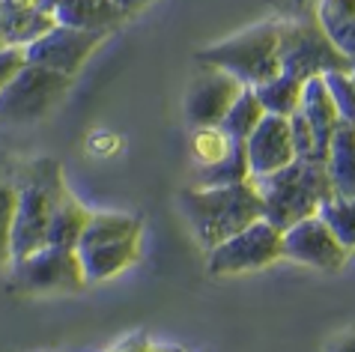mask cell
<instances>
[{"mask_svg":"<svg viewBox=\"0 0 355 352\" xmlns=\"http://www.w3.org/2000/svg\"><path fill=\"white\" fill-rule=\"evenodd\" d=\"M180 212L189 224L191 236L200 242L203 251L215 248L227 236L239 233L257 218H263V200L251 179L215 188H185L176 194Z\"/></svg>","mask_w":355,"mask_h":352,"instance_id":"1","label":"cell"},{"mask_svg":"<svg viewBox=\"0 0 355 352\" xmlns=\"http://www.w3.org/2000/svg\"><path fill=\"white\" fill-rule=\"evenodd\" d=\"M66 191L63 168L57 159H31L15 164V215H12V242L9 263L24 257L48 242L54 203Z\"/></svg>","mask_w":355,"mask_h":352,"instance_id":"2","label":"cell"},{"mask_svg":"<svg viewBox=\"0 0 355 352\" xmlns=\"http://www.w3.org/2000/svg\"><path fill=\"white\" fill-rule=\"evenodd\" d=\"M251 182L260 191L263 218L272 221L278 230L308 218V215H317L320 203L331 197L325 164L308 159H293L290 164L266 176H251Z\"/></svg>","mask_w":355,"mask_h":352,"instance_id":"3","label":"cell"},{"mask_svg":"<svg viewBox=\"0 0 355 352\" xmlns=\"http://www.w3.org/2000/svg\"><path fill=\"white\" fill-rule=\"evenodd\" d=\"M197 63L218 66L245 87H260L281 72L278 21H260L197 51Z\"/></svg>","mask_w":355,"mask_h":352,"instance_id":"4","label":"cell"},{"mask_svg":"<svg viewBox=\"0 0 355 352\" xmlns=\"http://www.w3.org/2000/svg\"><path fill=\"white\" fill-rule=\"evenodd\" d=\"M278 57L281 72H290L302 81L322 78L325 72L352 69L349 60L338 51V45L329 39L317 21V15L302 18H278Z\"/></svg>","mask_w":355,"mask_h":352,"instance_id":"5","label":"cell"},{"mask_svg":"<svg viewBox=\"0 0 355 352\" xmlns=\"http://www.w3.org/2000/svg\"><path fill=\"white\" fill-rule=\"evenodd\" d=\"M9 292L18 296H66L81 292L87 278L75 248L42 245L9 263Z\"/></svg>","mask_w":355,"mask_h":352,"instance_id":"6","label":"cell"},{"mask_svg":"<svg viewBox=\"0 0 355 352\" xmlns=\"http://www.w3.org/2000/svg\"><path fill=\"white\" fill-rule=\"evenodd\" d=\"M72 78L36 63H24L0 90V125L45 120L66 99Z\"/></svg>","mask_w":355,"mask_h":352,"instance_id":"7","label":"cell"},{"mask_svg":"<svg viewBox=\"0 0 355 352\" xmlns=\"http://www.w3.org/2000/svg\"><path fill=\"white\" fill-rule=\"evenodd\" d=\"M284 260L281 251V230L272 221L257 218L239 233L227 236L215 248L206 251V272L212 278H233L260 272L272 263Z\"/></svg>","mask_w":355,"mask_h":352,"instance_id":"8","label":"cell"},{"mask_svg":"<svg viewBox=\"0 0 355 352\" xmlns=\"http://www.w3.org/2000/svg\"><path fill=\"white\" fill-rule=\"evenodd\" d=\"M281 251H284V260H293L299 266H308L317 272H340L349 260V251L325 227L320 215H308V218L284 227Z\"/></svg>","mask_w":355,"mask_h":352,"instance_id":"9","label":"cell"},{"mask_svg":"<svg viewBox=\"0 0 355 352\" xmlns=\"http://www.w3.org/2000/svg\"><path fill=\"white\" fill-rule=\"evenodd\" d=\"M105 39H107V33L75 30V27L54 24L51 30H45L36 42L24 48V57H27V63H36V66H45V69L75 78Z\"/></svg>","mask_w":355,"mask_h":352,"instance_id":"10","label":"cell"},{"mask_svg":"<svg viewBox=\"0 0 355 352\" xmlns=\"http://www.w3.org/2000/svg\"><path fill=\"white\" fill-rule=\"evenodd\" d=\"M242 87L233 75H227L218 66L200 63L194 78L189 81V90L182 96V116L191 129L200 125H218L227 107L242 93Z\"/></svg>","mask_w":355,"mask_h":352,"instance_id":"11","label":"cell"},{"mask_svg":"<svg viewBox=\"0 0 355 352\" xmlns=\"http://www.w3.org/2000/svg\"><path fill=\"white\" fill-rule=\"evenodd\" d=\"M245 155H248L251 176H266L290 164L295 159V146L287 116L266 114L257 123V129L245 138Z\"/></svg>","mask_w":355,"mask_h":352,"instance_id":"12","label":"cell"},{"mask_svg":"<svg viewBox=\"0 0 355 352\" xmlns=\"http://www.w3.org/2000/svg\"><path fill=\"white\" fill-rule=\"evenodd\" d=\"M57 21L42 0H0V36L12 48H27Z\"/></svg>","mask_w":355,"mask_h":352,"instance_id":"13","label":"cell"},{"mask_svg":"<svg viewBox=\"0 0 355 352\" xmlns=\"http://www.w3.org/2000/svg\"><path fill=\"white\" fill-rule=\"evenodd\" d=\"M299 114L304 116V123L311 125L313 134V146H317V159L325 164V152H329V141L334 129L340 125V114L334 107L329 87L322 78H308L302 87V102H299Z\"/></svg>","mask_w":355,"mask_h":352,"instance_id":"14","label":"cell"},{"mask_svg":"<svg viewBox=\"0 0 355 352\" xmlns=\"http://www.w3.org/2000/svg\"><path fill=\"white\" fill-rule=\"evenodd\" d=\"M78 263L87 283H102L125 269H132L137 257H141V239H123V242H107V245H93V248H75Z\"/></svg>","mask_w":355,"mask_h":352,"instance_id":"15","label":"cell"},{"mask_svg":"<svg viewBox=\"0 0 355 352\" xmlns=\"http://www.w3.org/2000/svg\"><path fill=\"white\" fill-rule=\"evenodd\" d=\"M51 15L63 27L93 30V33H111L125 21V15L111 0H57Z\"/></svg>","mask_w":355,"mask_h":352,"instance_id":"16","label":"cell"},{"mask_svg":"<svg viewBox=\"0 0 355 352\" xmlns=\"http://www.w3.org/2000/svg\"><path fill=\"white\" fill-rule=\"evenodd\" d=\"M325 173L331 182V194L355 197V125L340 123L329 141L325 152Z\"/></svg>","mask_w":355,"mask_h":352,"instance_id":"17","label":"cell"},{"mask_svg":"<svg viewBox=\"0 0 355 352\" xmlns=\"http://www.w3.org/2000/svg\"><path fill=\"white\" fill-rule=\"evenodd\" d=\"M144 221L137 215L125 212H90L81 236H78L75 248H93L107 245V242H123V239H141Z\"/></svg>","mask_w":355,"mask_h":352,"instance_id":"18","label":"cell"},{"mask_svg":"<svg viewBox=\"0 0 355 352\" xmlns=\"http://www.w3.org/2000/svg\"><path fill=\"white\" fill-rule=\"evenodd\" d=\"M245 179H251V168L242 141H236L230 152L221 155V159L209 164H194L191 170V188H215V185H233Z\"/></svg>","mask_w":355,"mask_h":352,"instance_id":"19","label":"cell"},{"mask_svg":"<svg viewBox=\"0 0 355 352\" xmlns=\"http://www.w3.org/2000/svg\"><path fill=\"white\" fill-rule=\"evenodd\" d=\"M90 218V209L75 197L72 191H63L60 200L54 203L51 212V224H48V242L45 245H63V248H75L78 236H81L84 224Z\"/></svg>","mask_w":355,"mask_h":352,"instance_id":"20","label":"cell"},{"mask_svg":"<svg viewBox=\"0 0 355 352\" xmlns=\"http://www.w3.org/2000/svg\"><path fill=\"white\" fill-rule=\"evenodd\" d=\"M302 87H304L302 78H295L290 72H278V75H272L269 81H263L260 87H254V93H257L266 114L290 116V114L299 111Z\"/></svg>","mask_w":355,"mask_h":352,"instance_id":"21","label":"cell"},{"mask_svg":"<svg viewBox=\"0 0 355 352\" xmlns=\"http://www.w3.org/2000/svg\"><path fill=\"white\" fill-rule=\"evenodd\" d=\"M266 116L263 111V105L257 99V93H254V87H242V93L233 99V105L227 107V114L221 116V123H218V129L227 134L230 141H242L257 129V123Z\"/></svg>","mask_w":355,"mask_h":352,"instance_id":"22","label":"cell"},{"mask_svg":"<svg viewBox=\"0 0 355 352\" xmlns=\"http://www.w3.org/2000/svg\"><path fill=\"white\" fill-rule=\"evenodd\" d=\"M317 215L325 221V227H329L338 242L349 254L355 251V197H338V194H331V197H325L320 203Z\"/></svg>","mask_w":355,"mask_h":352,"instance_id":"23","label":"cell"},{"mask_svg":"<svg viewBox=\"0 0 355 352\" xmlns=\"http://www.w3.org/2000/svg\"><path fill=\"white\" fill-rule=\"evenodd\" d=\"M12 215H15V164L0 161V269L9 266Z\"/></svg>","mask_w":355,"mask_h":352,"instance_id":"24","label":"cell"},{"mask_svg":"<svg viewBox=\"0 0 355 352\" xmlns=\"http://www.w3.org/2000/svg\"><path fill=\"white\" fill-rule=\"evenodd\" d=\"M322 81H325V87H329V96H331V102L340 114V123L355 125V69L325 72Z\"/></svg>","mask_w":355,"mask_h":352,"instance_id":"25","label":"cell"},{"mask_svg":"<svg viewBox=\"0 0 355 352\" xmlns=\"http://www.w3.org/2000/svg\"><path fill=\"white\" fill-rule=\"evenodd\" d=\"M236 141H230L218 125H200V129H191V155L197 164H209L215 159L230 152V146Z\"/></svg>","mask_w":355,"mask_h":352,"instance_id":"26","label":"cell"},{"mask_svg":"<svg viewBox=\"0 0 355 352\" xmlns=\"http://www.w3.org/2000/svg\"><path fill=\"white\" fill-rule=\"evenodd\" d=\"M322 30L338 45V51L347 57L349 66L355 69V15H329V12H313Z\"/></svg>","mask_w":355,"mask_h":352,"instance_id":"27","label":"cell"},{"mask_svg":"<svg viewBox=\"0 0 355 352\" xmlns=\"http://www.w3.org/2000/svg\"><path fill=\"white\" fill-rule=\"evenodd\" d=\"M27 63L24 57V48H6V51H0V90L6 87V81L12 78L21 66Z\"/></svg>","mask_w":355,"mask_h":352,"instance_id":"28","label":"cell"},{"mask_svg":"<svg viewBox=\"0 0 355 352\" xmlns=\"http://www.w3.org/2000/svg\"><path fill=\"white\" fill-rule=\"evenodd\" d=\"M150 337L146 335H141V331H137V335H129V337H123L120 344H116L111 352H150Z\"/></svg>","mask_w":355,"mask_h":352,"instance_id":"29","label":"cell"},{"mask_svg":"<svg viewBox=\"0 0 355 352\" xmlns=\"http://www.w3.org/2000/svg\"><path fill=\"white\" fill-rule=\"evenodd\" d=\"M317 12L329 15H355V0H320Z\"/></svg>","mask_w":355,"mask_h":352,"instance_id":"30","label":"cell"},{"mask_svg":"<svg viewBox=\"0 0 355 352\" xmlns=\"http://www.w3.org/2000/svg\"><path fill=\"white\" fill-rule=\"evenodd\" d=\"M325 352H355V328L352 331H343V335L331 337Z\"/></svg>","mask_w":355,"mask_h":352,"instance_id":"31","label":"cell"},{"mask_svg":"<svg viewBox=\"0 0 355 352\" xmlns=\"http://www.w3.org/2000/svg\"><path fill=\"white\" fill-rule=\"evenodd\" d=\"M111 3H114L116 9H120V12H123L125 18H132V15H137V12H141V9H146V6H150L153 0H111Z\"/></svg>","mask_w":355,"mask_h":352,"instance_id":"32","label":"cell"},{"mask_svg":"<svg viewBox=\"0 0 355 352\" xmlns=\"http://www.w3.org/2000/svg\"><path fill=\"white\" fill-rule=\"evenodd\" d=\"M150 352H185V349H180V346H164V344H153Z\"/></svg>","mask_w":355,"mask_h":352,"instance_id":"33","label":"cell"},{"mask_svg":"<svg viewBox=\"0 0 355 352\" xmlns=\"http://www.w3.org/2000/svg\"><path fill=\"white\" fill-rule=\"evenodd\" d=\"M42 6L48 9V12H54V6H57V0H42Z\"/></svg>","mask_w":355,"mask_h":352,"instance_id":"34","label":"cell"},{"mask_svg":"<svg viewBox=\"0 0 355 352\" xmlns=\"http://www.w3.org/2000/svg\"><path fill=\"white\" fill-rule=\"evenodd\" d=\"M6 48H12V45H6V39L0 36V51H6Z\"/></svg>","mask_w":355,"mask_h":352,"instance_id":"35","label":"cell"}]
</instances>
